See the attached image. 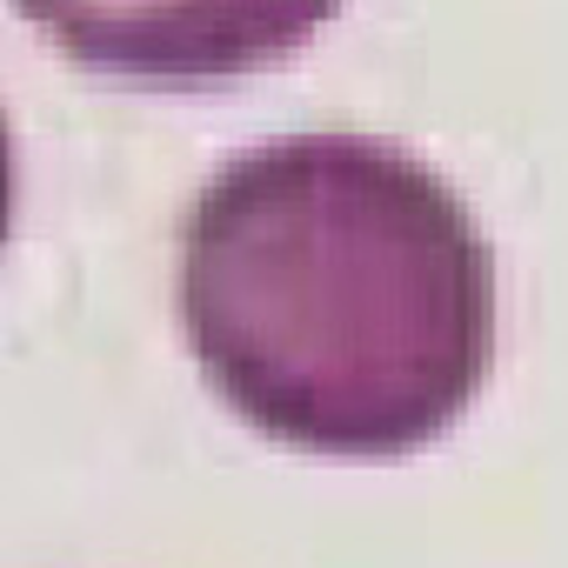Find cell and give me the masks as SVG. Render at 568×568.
Wrapping results in <instances>:
<instances>
[{"label": "cell", "mask_w": 568, "mask_h": 568, "mask_svg": "<svg viewBox=\"0 0 568 568\" xmlns=\"http://www.w3.org/2000/svg\"><path fill=\"white\" fill-rule=\"evenodd\" d=\"M181 322L221 402L281 448L395 462L495 362V254L468 201L375 134L234 154L181 234Z\"/></svg>", "instance_id": "obj_1"}, {"label": "cell", "mask_w": 568, "mask_h": 568, "mask_svg": "<svg viewBox=\"0 0 568 568\" xmlns=\"http://www.w3.org/2000/svg\"><path fill=\"white\" fill-rule=\"evenodd\" d=\"M88 74L134 88H221L295 61L342 0H14Z\"/></svg>", "instance_id": "obj_2"}, {"label": "cell", "mask_w": 568, "mask_h": 568, "mask_svg": "<svg viewBox=\"0 0 568 568\" xmlns=\"http://www.w3.org/2000/svg\"><path fill=\"white\" fill-rule=\"evenodd\" d=\"M8 221H14V134L0 114V241H8Z\"/></svg>", "instance_id": "obj_3"}]
</instances>
